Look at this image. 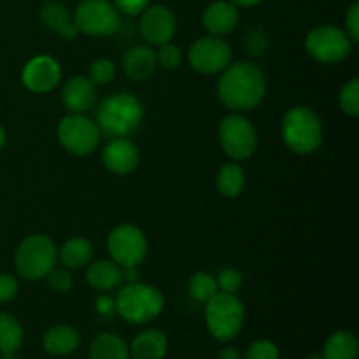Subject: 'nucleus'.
<instances>
[{
  "label": "nucleus",
  "instance_id": "nucleus-1",
  "mask_svg": "<svg viewBox=\"0 0 359 359\" xmlns=\"http://www.w3.org/2000/svg\"><path fill=\"white\" fill-rule=\"evenodd\" d=\"M266 95V76L255 62L230 63L217 81V98L231 112L258 107Z\"/></svg>",
  "mask_w": 359,
  "mask_h": 359
},
{
  "label": "nucleus",
  "instance_id": "nucleus-2",
  "mask_svg": "<svg viewBox=\"0 0 359 359\" xmlns=\"http://www.w3.org/2000/svg\"><path fill=\"white\" fill-rule=\"evenodd\" d=\"M144 121V105L130 91H116L107 95L97 109V123L102 135L111 139L130 137Z\"/></svg>",
  "mask_w": 359,
  "mask_h": 359
},
{
  "label": "nucleus",
  "instance_id": "nucleus-3",
  "mask_svg": "<svg viewBox=\"0 0 359 359\" xmlns=\"http://www.w3.org/2000/svg\"><path fill=\"white\" fill-rule=\"evenodd\" d=\"M284 144L294 154H312L323 144V123L318 112L309 105H294L284 114L280 123Z\"/></svg>",
  "mask_w": 359,
  "mask_h": 359
},
{
  "label": "nucleus",
  "instance_id": "nucleus-4",
  "mask_svg": "<svg viewBox=\"0 0 359 359\" xmlns=\"http://www.w3.org/2000/svg\"><path fill=\"white\" fill-rule=\"evenodd\" d=\"M116 312L130 325H147L165 309V297L158 287L144 283L126 284L114 300Z\"/></svg>",
  "mask_w": 359,
  "mask_h": 359
},
{
  "label": "nucleus",
  "instance_id": "nucleus-5",
  "mask_svg": "<svg viewBox=\"0 0 359 359\" xmlns=\"http://www.w3.org/2000/svg\"><path fill=\"white\" fill-rule=\"evenodd\" d=\"M58 263V248L55 242L42 233L28 235L20 242L14 256L18 276L25 280H41Z\"/></svg>",
  "mask_w": 359,
  "mask_h": 359
},
{
  "label": "nucleus",
  "instance_id": "nucleus-6",
  "mask_svg": "<svg viewBox=\"0 0 359 359\" xmlns=\"http://www.w3.org/2000/svg\"><path fill=\"white\" fill-rule=\"evenodd\" d=\"M245 323V307L237 294L217 291L205 304V325L219 342H230L241 335Z\"/></svg>",
  "mask_w": 359,
  "mask_h": 359
},
{
  "label": "nucleus",
  "instance_id": "nucleus-7",
  "mask_svg": "<svg viewBox=\"0 0 359 359\" xmlns=\"http://www.w3.org/2000/svg\"><path fill=\"white\" fill-rule=\"evenodd\" d=\"M219 144L231 161L251 158L258 149V132L242 112H231L219 123Z\"/></svg>",
  "mask_w": 359,
  "mask_h": 359
},
{
  "label": "nucleus",
  "instance_id": "nucleus-8",
  "mask_svg": "<svg viewBox=\"0 0 359 359\" xmlns=\"http://www.w3.org/2000/svg\"><path fill=\"white\" fill-rule=\"evenodd\" d=\"M58 142L62 144L67 153L74 156H88L98 147L102 133L97 123L88 118L86 114L69 112L63 116L56 128Z\"/></svg>",
  "mask_w": 359,
  "mask_h": 359
},
{
  "label": "nucleus",
  "instance_id": "nucleus-9",
  "mask_svg": "<svg viewBox=\"0 0 359 359\" xmlns=\"http://www.w3.org/2000/svg\"><path fill=\"white\" fill-rule=\"evenodd\" d=\"M79 34L90 37H111L121 28V13L109 0H83L74 11Z\"/></svg>",
  "mask_w": 359,
  "mask_h": 359
},
{
  "label": "nucleus",
  "instance_id": "nucleus-10",
  "mask_svg": "<svg viewBox=\"0 0 359 359\" xmlns=\"http://www.w3.org/2000/svg\"><path fill=\"white\" fill-rule=\"evenodd\" d=\"M353 44L349 35L339 27L323 25L309 32L305 39L307 53L319 63H340L349 58L353 51Z\"/></svg>",
  "mask_w": 359,
  "mask_h": 359
},
{
  "label": "nucleus",
  "instance_id": "nucleus-11",
  "mask_svg": "<svg viewBox=\"0 0 359 359\" xmlns=\"http://www.w3.org/2000/svg\"><path fill=\"white\" fill-rule=\"evenodd\" d=\"M107 251L112 262L125 269V266H139L146 259L149 245L140 228L133 224H119L109 233Z\"/></svg>",
  "mask_w": 359,
  "mask_h": 359
},
{
  "label": "nucleus",
  "instance_id": "nucleus-12",
  "mask_svg": "<svg viewBox=\"0 0 359 359\" xmlns=\"http://www.w3.org/2000/svg\"><path fill=\"white\" fill-rule=\"evenodd\" d=\"M233 53L224 39L216 35L196 39L188 51L189 65L203 76L221 74L231 63Z\"/></svg>",
  "mask_w": 359,
  "mask_h": 359
},
{
  "label": "nucleus",
  "instance_id": "nucleus-13",
  "mask_svg": "<svg viewBox=\"0 0 359 359\" xmlns=\"http://www.w3.org/2000/svg\"><path fill=\"white\" fill-rule=\"evenodd\" d=\"M60 79H62V67L49 55H39L32 58L21 72L23 86L37 95H44L55 90Z\"/></svg>",
  "mask_w": 359,
  "mask_h": 359
},
{
  "label": "nucleus",
  "instance_id": "nucleus-14",
  "mask_svg": "<svg viewBox=\"0 0 359 359\" xmlns=\"http://www.w3.org/2000/svg\"><path fill=\"white\" fill-rule=\"evenodd\" d=\"M177 20L167 6H147L140 13L139 30L144 41L153 46L167 44L174 39Z\"/></svg>",
  "mask_w": 359,
  "mask_h": 359
},
{
  "label": "nucleus",
  "instance_id": "nucleus-15",
  "mask_svg": "<svg viewBox=\"0 0 359 359\" xmlns=\"http://www.w3.org/2000/svg\"><path fill=\"white\" fill-rule=\"evenodd\" d=\"M102 163L107 170L118 175H128L137 170L140 163V151L128 137L111 139L102 149Z\"/></svg>",
  "mask_w": 359,
  "mask_h": 359
},
{
  "label": "nucleus",
  "instance_id": "nucleus-16",
  "mask_svg": "<svg viewBox=\"0 0 359 359\" xmlns=\"http://www.w3.org/2000/svg\"><path fill=\"white\" fill-rule=\"evenodd\" d=\"M62 102L70 112L86 114L97 102V86L86 76H74L62 90Z\"/></svg>",
  "mask_w": 359,
  "mask_h": 359
},
{
  "label": "nucleus",
  "instance_id": "nucleus-17",
  "mask_svg": "<svg viewBox=\"0 0 359 359\" xmlns=\"http://www.w3.org/2000/svg\"><path fill=\"white\" fill-rule=\"evenodd\" d=\"M238 20L241 16L237 6H233L230 0H216L202 14L203 28L216 37L231 34L237 28Z\"/></svg>",
  "mask_w": 359,
  "mask_h": 359
},
{
  "label": "nucleus",
  "instance_id": "nucleus-18",
  "mask_svg": "<svg viewBox=\"0 0 359 359\" xmlns=\"http://www.w3.org/2000/svg\"><path fill=\"white\" fill-rule=\"evenodd\" d=\"M158 69L156 51L149 46H133L123 56V70L126 77L137 83L147 81Z\"/></svg>",
  "mask_w": 359,
  "mask_h": 359
},
{
  "label": "nucleus",
  "instance_id": "nucleus-19",
  "mask_svg": "<svg viewBox=\"0 0 359 359\" xmlns=\"http://www.w3.org/2000/svg\"><path fill=\"white\" fill-rule=\"evenodd\" d=\"M41 21L49 32H55L65 41H74L79 34L74 20V13L62 2H46L41 9Z\"/></svg>",
  "mask_w": 359,
  "mask_h": 359
},
{
  "label": "nucleus",
  "instance_id": "nucleus-20",
  "mask_svg": "<svg viewBox=\"0 0 359 359\" xmlns=\"http://www.w3.org/2000/svg\"><path fill=\"white\" fill-rule=\"evenodd\" d=\"M130 359H163L168 351V339L161 330L140 332L128 346Z\"/></svg>",
  "mask_w": 359,
  "mask_h": 359
},
{
  "label": "nucleus",
  "instance_id": "nucleus-21",
  "mask_svg": "<svg viewBox=\"0 0 359 359\" xmlns=\"http://www.w3.org/2000/svg\"><path fill=\"white\" fill-rule=\"evenodd\" d=\"M86 283L100 293L118 290L123 284L121 266L112 259H98L90 263L86 269Z\"/></svg>",
  "mask_w": 359,
  "mask_h": 359
},
{
  "label": "nucleus",
  "instance_id": "nucleus-22",
  "mask_svg": "<svg viewBox=\"0 0 359 359\" xmlns=\"http://www.w3.org/2000/svg\"><path fill=\"white\" fill-rule=\"evenodd\" d=\"M81 335L74 326L56 325L42 335V347L53 356H69L79 347Z\"/></svg>",
  "mask_w": 359,
  "mask_h": 359
},
{
  "label": "nucleus",
  "instance_id": "nucleus-23",
  "mask_svg": "<svg viewBox=\"0 0 359 359\" xmlns=\"http://www.w3.org/2000/svg\"><path fill=\"white\" fill-rule=\"evenodd\" d=\"M93 255V244L88 238L74 237L58 249V262L62 263L63 269L79 270L90 265Z\"/></svg>",
  "mask_w": 359,
  "mask_h": 359
},
{
  "label": "nucleus",
  "instance_id": "nucleus-24",
  "mask_svg": "<svg viewBox=\"0 0 359 359\" xmlns=\"http://www.w3.org/2000/svg\"><path fill=\"white\" fill-rule=\"evenodd\" d=\"M90 359H130V349L125 339L116 333H100L88 351Z\"/></svg>",
  "mask_w": 359,
  "mask_h": 359
},
{
  "label": "nucleus",
  "instance_id": "nucleus-25",
  "mask_svg": "<svg viewBox=\"0 0 359 359\" xmlns=\"http://www.w3.org/2000/svg\"><path fill=\"white\" fill-rule=\"evenodd\" d=\"M321 354L325 359H358V337L349 330H339L326 340Z\"/></svg>",
  "mask_w": 359,
  "mask_h": 359
},
{
  "label": "nucleus",
  "instance_id": "nucleus-26",
  "mask_svg": "<svg viewBox=\"0 0 359 359\" xmlns=\"http://www.w3.org/2000/svg\"><path fill=\"white\" fill-rule=\"evenodd\" d=\"M245 182H248V175L237 161L224 163L216 175L217 191L226 198H237L244 191Z\"/></svg>",
  "mask_w": 359,
  "mask_h": 359
},
{
  "label": "nucleus",
  "instance_id": "nucleus-27",
  "mask_svg": "<svg viewBox=\"0 0 359 359\" xmlns=\"http://www.w3.org/2000/svg\"><path fill=\"white\" fill-rule=\"evenodd\" d=\"M25 332L14 316L0 314V354H16L23 346Z\"/></svg>",
  "mask_w": 359,
  "mask_h": 359
},
{
  "label": "nucleus",
  "instance_id": "nucleus-28",
  "mask_svg": "<svg viewBox=\"0 0 359 359\" xmlns=\"http://www.w3.org/2000/svg\"><path fill=\"white\" fill-rule=\"evenodd\" d=\"M216 276L209 272H196L193 273L188 283V293L198 304H207L214 294L217 293Z\"/></svg>",
  "mask_w": 359,
  "mask_h": 359
},
{
  "label": "nucleus",
  "instance_id": "nucleus-29",
  "mask_svg": "<svg viewBox=\"0 0 359 359\" xmlns=\"http://www.w3.org/2000/svg\"><path fill=\"white\" fill-rule=\"evenodd\" d=\"M116 63L109 58H97L95 62L90 63L88 69V79L95 84V86H104V84L112 83L116 79Z\"/></svg>",
  "mask_w": 359,
  "mask_h": 359
},
{
  "label": "nucleus",
  "instance_id": "nucleus-30",
  "mask_svg": "<svg viewBox=\"0 0 359 359\" xmlns=\"http://www.w3.org/2000/svg\"><path fill=\"white\" fill-rule=\"evenodd\" d=\"M339 104L344 114L351 116V118H358L359 116V79L353 77L347 81L342 86L339 95Z\"/></svg>",
  "mask_w": 359,
  "mask_h": 359
},
{
  "label": "nucleus",
  "instance_id": "nucleus-31",
  "mask_svg": "<svg viewBox=\"0 0 359 359\" xmlns=\"http://www.w3.org/2000/svg\"><path fill=\"white\" fill-rule=\"evenodd\" d=\"M216 283L217 290L221 293L237 294L241 291V287L244 286V276H242L241 270L233 269V266H226V269H223L216 276Z\"/></svg>",
  "mask_w": 359,
  "mask_h": 359
},
{
  "label": "nucleus",
  "instance_id": "nucleus-32",
  "mask_svg": "<svg viewBox=\"0 0 359 359\" xmlns=\"http://www.w3.org/2000/svg\"><path fill=\"white\" fill-rule=\"evenodd\" d=\"M242 48H244V51L249 53L251 56L265 55L266 49H269V35H266L265 30H262V28H251L249 32H245L244 41H242Z\"/></svg>",
  "mask_w": 359,
  "mask_h": 359
},
{
  "label": "nucleus",
  "instance_id": "nucleus-33",
  "mask_svg": "<svg viewBox=\"0 0 359 359\" xmlns=\"http://www.w3.org/2000/svg\"><path fill=\"white\" fill-rule=\"evenodd\" d=\"M156 62L158 67L165 70H177L182 63V51L179 46L167 42L161 44L160 49L156 51Z\"/></svg>",
  "mask_w": 359,
  "mask_h": 359
},
{
  "label": "nucleus",
  "instance_id": "nucleus-34",
  "mask_svg": "<svg viewBox=\"0 0 359 359\" xmlns=\"http://www.w3.org/2000/svg\"><path fill=\"white\" fill-rule=\"evenodd\" d=\"M48 280V286L56 293H69L74 287V277L67 269H53L48 276L44 277Z\"/></svg>",
  "mask_w": 359,
  "mask_h": 359
},
{
  "label": "nucleus",
  "instance_id": "nucleus-35",
  "mask_svg": "<svg viewBox=\"0 0 359 359\" xmlns=\"http://www.w3.org/2000/svg\"><path fill=\"white\" fill-rule=\"evenodd\" d=\"M280 351L270 340H256L249 346L244 359H279Z\"/></svg>",
  "mask_w": 359,
  "mask_h": 359
},
{
  "label": "nucleus",
  "instance_id": "nucleus-36",
  "mask_svg": "<svg viewBox=\"0 0 359 359\" xmlns=\"http://www.w3.org/2000/svg\"><path fill=\"white\" fill-rule=\"evenodd\" d=\"M18 291H20V284L16 277L11 273H0V304L13 302L18 297Z\"/></svg>",
  "mask_w": 359,
  "mask_h": 359
},
{
  "label": "nucleus",
  "instance_id": "nucleus-37",
  "mask_svg": "<svg viewBox=\"0 0 359 359\" xmlns=\"http://www.w3.org/2000/svg\"><path fill=\"white\" fill-rule=\"evenodd\" d=\"M112 4L121 14L137 16L149 6V0H112Z\"/></svg>",
  "mask_w": 359,
  "mask_h": 359
},
{
  "label": "nucleus",
  "instance_id": "nucleus-38",
  "mask_svg": "<svg viewBox=\"0 0 359 359\" xmlns=\"http://www.w3.org/2000/svg\"><path fill=\"white\" fill-rule=\"evenodd\" d=\"M346 32L353 42L359 41V4L354 2L346 16Z\"/></svg>",
  "mask_w": 359,
  "mask_h": 359
},
{
  "label": "nucleus",
  "instance_id": "nucleus-39",
  "mask_svg": "<svg viewBox=\"0 0 359 359\" xmlns=\"http://www.w3.org/2000/svg\"><path fill=\"white\" fill-rule=\"evenodd\" d=\"M95 309H97L100 314H111L112 311H116V304L111 297L102 294V297H98L97 302H95Z\"/></svg>",
  "mask_w": 359,
  "mask_h": 359
},
{
  "label": "nucleus",
  "instance_id": "nucleus-40",
  "mask_svg": "<svg viewBox=\"0 0 359 359\" xmlns=\"http://www.w3.org/2000/svg\"><path fill=\"white\" fill-rule=\"evenodd\" d=\"M123 270V283L126 284H133V283H140V277H142V273H140V269L139 266H125Z\"/></svg>",
  "mask_w": 359,
  "mask_h": 359
},
{
  "label": "nucleus",
  "instance_id": "nucleus-41",
  "mask_svg": "<svg viewBox=\"0 0 359 359\" xmlns=\"http://www.w3.org/2000/svg\"><path fill=\"white\" fill-rule=\"evenodd\" d=\"M217 359H244V356H242V353L237 347H224Z\"/></svg>",
  "mask_w": 359,
  "mask_h": 359
},
{
  "label": "nucleus",
  "instance_id": "nucleus-42",
  "mask_svg": "<svg viewBox=\"0 0 359 359\" xmlns=\"http://www.w3.org/2000/svg\"><path fill=\"white\" fill-rule=\"evenodd\" d=\"M230 2L237 7H255L258 6L262 0H230Z\"/></svg>",
  "mask_w": 359,
  "mask_h": 359
},
{
  "label": "nucleus",
  "instance_id": "nucleus-43",
  "mask_svg": "<svg viewBox=\"0 0 359 359\" xmlns=\"http://www.w3.org/2000/svg\"><path fill=\"white\" fill-rule=\"evenodd\" d=\"M6 142H7V133H6V130H4L2 126H0V149H2V147L6 146Z\"/></svg>",
  "mask_w": 359,
  "mask_h": 359
},
{
  "label": "nucleus",
  "instance_id": "nucleus-44",
  "mask_svg": "<svg viewBox=\"0 0 359 359\" xmlns=\"http://www.w3.org/2000/svg\"><path fill=\"white\" fill-rule=\"evenodd\" d=\"M307 359H325V358H323L321 353H312L311 356H309Z\"/></svg>",
  "mask_w": 359,
  "mask_h": 359
}]
</instances>
